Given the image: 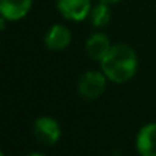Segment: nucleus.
I'll list each match as a JSON object with an SVG mask.
<instances>
[{"label": "nucleus", "instance_id": "nucleus-8", "mask_svg": "<svg viewBox=\"0 0 156 156\" xmlns=\"http://www.w3.org/2000/svg\"><path fill=\"white\" fill-rule=\"evenodd\" d=\"M111 47H112V44H111L108 36L101 32L92 33L85 43V49H86L88 56L92 60L99 62V63L101 62L103 58L108 54Z\"/></svg>", "mask_w": 156, "mask_h": 156}, {"label": "nucleus", "instance_id": "nucleus-2", "mask_svg": "<svg viewBox=\"0 0 156 156\" xmlns=\"http://www.w3.org/2000/svg\"><path fill=\"white\" fill-rule=\"evenodd\" d=\"M108 78L101 70H89L80 77L77 83V90L81 97L85 100H94L100 97L105 90Z\"/></svg>", "mask_w": 156, "mask_h": 156}, {"label": "nucleus", "instance_id": "nucleus-11", "mask_svg": "<svg viewBox=\"0 0 156 156\" xmlns=\"http://www.w3.org/2000/svg\"><path fill=\"white\" fill-rule=\"evenodd\" d=\"M26 156H47V155L40 154V152H33V154H29V155H26Z\"/></svg>", "mask_w": 156, "mask_h": 156}, {"label": "nucleus", "instance_id": "nucleus-7", "mask_svg": "<svg viewBox=\"0 0 156 156\" xmlns=\"http://www.w3.org/2000/svg\"><path fill=\"white\" fill-rule=\"evenodd\" d=\"M33 0H0V15L8 22L23 19L30 12Z\"/></svg>", "mask_w": 156, "mask_h": 156}, {"label": "nucleus", "instance_id": "nucleus-6", "mask_svg": "<svg viewBox=\"0 0 156 156\" xmlns=\"http://www.w3.org/2000/svg\"><path fill=\"white\" fill-rule=\"evenodd\" d=\"M136 149L140 156H156V122H149L138 130Z\"/></svg>", "mask_w": 156, "mask_h": 156}, {"label": "nucleus", "instance_id": "nucleus-1", "mask_svg": "<svg viewBox=\"0 0 156 156\" xmlns=\"http://www.w3.org/2000/svg\"><path fill=\"white\" fill-rule=\"evenodd\" d=\"M100 70L110 82L126 83L138 70V56L127 44H114L100 62Z\"/></svg>", "mask_w": 156, "mask_h": 156}, {"label": "nucleus", "instance_id": "nucleus-10", "mask_svg": "<svg viewBox=\"0 0 156 156\" xmlns=\"http://www.w3.org/2000/svg\"><path fill=\"white\" fill-rule=\"evenodd\" d=\"M99 2L105 3V4H108V5H112V4H116V3H119L121 0H99Z\"/></svg>", "mask_w": 156, "mask_h": 156}, {"label": "nucleus", "instance_id": "nucleus-4", "mask_svg": "<svg viewBox=\"0 0 156 156\" xmlns=\"http://www.w3.org/2000/svg\"><path fill=\"white\" fill-rule=\"evenodd\" d=\"M56 8L65 19L71 22H82L92 10L90 0H56Z\"/></svg>", "mask_w": 156, "mask_h": 156}, {"label": "nucleus", "instance_id": "nucleus-12", "mask_svg": "<svg viewBox=\"0 0 156 156\" xmlns=\"http://www.w3.org/2000/svg\"><path fill=\"white\" fill-rule=\"evenodd\" d=\"M0 156H4V152H2V154H0Z\"/></svg>", "mask_w": 156, "mask_h": 156}, {"label": "nucleus", "instance_id": "nucleus-9", "mask_svg": "<svg viewBox=\"0 0 156 156\" xmlns=\"http://www.w3.org/2000/svg\"><path fill=\"white\" fill-rule=\"evenodd\" d=\"M90 22L94 27H104L111 21V8L105 3L99 2V4L93 5L89 14Z\"/></svg>", "mask_w": 156, "mask_h": 156}, {"label": "nucleus", "instance_id": "nucleus-3", "mask_svg": "<svg viewBox=\"0 0 156 156\" xmlns=\"http://www.w3.org/2000/svg\"><path fill=\"white\" fill-rule=\"evenodd\" d=\"M33 133L38 143L44 144V145H55L60 140L62 129H60L59 122L55 118L43 115L34 121Z\"/></svg>", "mask_w": 156, "mask_h": 156}, {"label": "nucleus", "instance_id": "nucleus-5", "mask_svg": "<svg viewBox=\"0 0 156 156\" xmlns=\"http://www.w3.org/2000/svg\"><path fill=\"white\" fill-rule=\"evenodd\" d=\"M71 32L62 23H55L44 34V45L49 51L60 52L66 49L71 43Z\"/></svg>", "mask_w": 156, "mask_h": 156}]
</instances>
